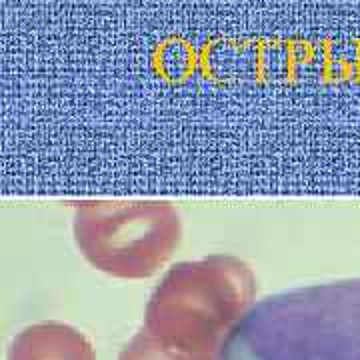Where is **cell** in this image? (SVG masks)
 <instances>
[{"label": "cell", "mask_w": 360, "mask_h": 360, "mask_svg": "<svg viewBox=\"0 0 360 360\" xmlns=\"http://www.w3.org/2000/svg\"><path fill=\"white\" fill-rule=\"evenodd\" d=\"M8 360H96L90 340L65 322L22 328L8 347Z\"/></svg>", "instance_id": "4"}, {"label": "cell", "mask_w": 360, "mask_h": 360, "mask_svg": "<svg viewBox=\"0 0 360 360\" xmlns=\"http://www.w3.org/2000/svg\"><path fill=\"white\" fill-rule=\"evenodd\" d=\"M219 360H360V278L264 296L236 324Z\"/></svg>", "instance_id": "2"}, {"label": "cell", "mask_w": 360, "mask_h": 360, "mask_svg": "<svg viewBox=\"0 0 360 360\" xmlns=\"http://www.w3.org/2000/svg\"><path fill=\"white\" fill-rule=\"evenodd\" d=\"M255 298L257 276L240 258L179 262L156 284L141 330L118 360H219Z\"/></svg>", "instance_id": "1"}, {"label": "cell", "mask_w": 360, "mask_h": 360, "mask_svg": "<svg viewBox=\"0 0 360 360\" xmlns=\"http://www.w3.org/2000/svg\"><path fill=\"white\" fill-rule=\"evenodd\" d=\"M78 250L96 270L141 281L167 264L182 238L179 210L162 200H86L75 206Z\"/></svg>", "instance_id": "3"}]
</instances>
